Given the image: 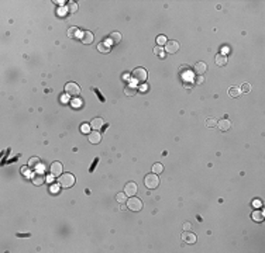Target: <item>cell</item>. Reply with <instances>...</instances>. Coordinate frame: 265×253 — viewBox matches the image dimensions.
<instances>
[{"label": "cell", "instance_id": "obj_1", "mask_svg": "<svg viewBox=\"0 0 265 253\" xmlns=\"http://www.w3.org/2000/svg\"><path fill=\"white\" fill-rule=\"evenodd\" d=\"M58 184L59 187H64V189H71L73 184H75V176L71 174V173H65V174H61L58 177Z\"/></svg>", "mask_w": 265, "mask_h": 253}, {"label": "cell", "instance_id": "obj_2", "mask_svg": "<svg viewBox=\"0 0 265 253\" xmlns=\"http://www.w3.org/2000/svg\"><path fill=\"white\" fill-rule=\"evenodd\" d=\"M144 184H145L147 189H156L158 187V184H159V179H158V176H156L155 173H150V174H147L145 179H144Z\"/></svg>", "mask_w": 265, "mask_h": 253}, {"label": "cell", "instance_id": "obj_3", "mask_svg": "<svg viewBox=\"0 0 265 253\" xmlns=\"http://www.w3.org/2000/svg\"><path fill=\"white\" fill-rule=\"evenodd\" d=\"M127 207L130 211H134V212H138V211H141V208H143V201L140 198H137L136 196H133V197H130V200L127 201Z\"/></svg>", "mask_w": 265, "mask_h": 253}, {"label": "cell", "instance_id": "obj_4", "mask_svg": "<svg viewBox=\"0 0 265 253\" xmlns=\"http://www.w3.org/2000/svg\"><path fill=\"white\" fill-rule=\"evenodd\" d=\"M131 77H133V80L138 82V83H144L147 80V71L144 68H137V69L133 71Z\"/></svg>", "mask_w": 265, "mask_h": 253}, {"label": "cell", "instance_id": "obj_5", "mask_svg": "<svg viewBox=\"0 0 265 253\" xmlns=\"http://www.w3.org/2000/svg\"><path fill=\"white\" fill-rule=\"evenodd\" d=\"M65 93L68 94V96H79L81 94V87L76 84V83H73V82H69V83H66L65 84Z\"/></svg>", "mask_w": 265, "mask_h": 253}, {"label": "cell", "instance_id": "obj_6", "mask_svg": "<svg viewBox=\"0 0 265 253\" xmlns=\"http://www.w3.org/2000/svg\"><path fill=\"white\" fill-rule=\"evenodd\" d=\"M164 49H165L166 54H175V52H178V49H179V42H178V41H166Z\"/></svg>", "mask_w": 265, "mask_h": 253}, {"label": "cell", "instance_id": "obj_7", "mask_svg": "<svg viewBox=\"0 0 265 253\" xmlns=\"http://www.w3.org/2000/svg\"><path fill=\"white\" fill-rule=\"evenodd\" d=\"M137 184L134 183V181H128L127 184H126V187H124V193H126V196L128 197H133L134 194H137Z\"/></svg>", "mask_w": 265, "mask_h": 253}, {"label": "cell", "instance_id": "obj_8", "mask_svg": "<svg viewBox=\"0 0 265 253\" xmlns=\"http://www.w3.org/2000/svg\"><path fill=\"white\" fill-rule=\"evenodd\" d=\"M62 172V163L61 162H54L51 165V176L52 177H59Z\"/></svg>", "mask_w": 265, "mask_h": 253}, {"label": "cell", "instance_id": "obj_9", "mask_svg": "<svg viewBox=\"0 0 265 253\" xmlns=\"http://www.w3.org/2000/svg\"><path fill=\"white\" fill-rule=\"evenodd\" d=\"M31 180H33V183H34L35 186H41V184H44V181H45V176H44V173L37 172V173L33 174Z\"/></svg>", "mask_w": 265, "mask_h": 253}, {"label": "cell", "instance_id": "obj_10", "mask_svg": "<svg viewBox=\"0 0 265 253\" xmlns=\"http://www.w3.org/2000/svg\"><path fill=\"white\" fill-rule=\"evenodd\" d=\"M182 239L186 242V243L192 245V243L196 242V235L192 234V232H188V231H186V232H183V234H182Z\"/></svg>", "mask_w": 265, "mask_h": 253}, {"label": "cell", "instance_id": "obj_11", "mask_svg": "<svg viewBox=\"0 0 265 253\" xmlns=\"http://www.w3.org/2000/svg\"><path fill=\"white\" fill-rule=\"evenodd\" d=\"M81 41L83 44H92L93 42V34L90 31H83L82 35H81Z\"/></svg>", "mask_w": 265, "mask_h": 253}, {"label": "cell", "instance_id": "obj_12", "mask_svg": "<svg viewBox=\"0 0 265 253\" xmlns=\"http://www.w3.org/2000/svg\"><path fill=\"white\" fill-rule=\"evenodd\" d=\"M100 134H99V131H92V132H89V142L93 145L99 144L100 142Z\"/></svg>", "mask_w": 265, "mask_h": 253}, {"label": "cell", "instance_id": "obj_13", "mask_svg": "<svg viewBox=\"0 0 265 253\" xmlns=\"http://www.w3.org/2000/svg\"><path fill=\"white\" fill-rule=\"evenodd\" d=\"M206 71H207V65H206L204 62H198L196 65H195V73H196V75H200L202 76Z\"/></svg>", "mask_w": 265, "mask_h": 253}, {"label": "cell", "instance_id": "obj_14", "mask_svg": "<svg viewBox=\"0 0 265 253\" xmlns=\"http://www.w3.org/2000/svg\"><path fill=\"white\" fill-rule=\"evenodd\" d=\"M90 126L95 129V131H99L100 128H103V120L102 118H93L92 120V122H90Z\"/></svg>", "mask_w": 265, "mask_h": 253}, {"label": "cell", "instance_id": "obj_15", "mask_svg": "<svg viewBox=\"0 0 265 253\" xmlns=\"http://www.w3.org/2000/svg\"><path fill=\"white\" fill-rule=\"evenodd\" d=\"M217 126H219L221 131H229L230 126H231V122H230L229 120H226V118H224V120H221V121L217 122Z\"/></svg>", "mask_w": 265, "mask_h": 253}, {"label": "cell", "instance_id": "obj_16", "mask_svg": "<svg viewBox=\"0 0 265 253\" xmlns=\"http://www.w3.org/2000/svg\"><path fill=\"white\" fill-rule=\"evenodd\" d=\"M28 166L33 167V169H41V167H44V165L41 166V162H40L38 158H31L30 162H28Z\"/></svg>", "mask_w": 265, "mask_h": 253}, {"label": "cell", "instance_id": "obj_17", "mask_svg": "<svg viewBox=\"0 0 265 253\" xmlns=\"http://www.w3.org/2000/svg\"><path fill=\"white\" fill-rule=\"evenodd\" d=\"M226 63H227V58H226V55H223V54L216 55V65H217V66H224Z\"/></svg>", "mask_w": 265, "mask_h": 253}, {"label": "cell", "instance_id": "obj_18", "mask_svg": "<svg viewBox=\"0 0 265 253\" xmlns=\"http://www.w3.org/2000/svg\"><path fill=\"white\" fill-rule=\"evenodd\" d=\"M110 38V42L111 44H119L120 41H121V34L120 32H111L109 35Z\"/></svg>", "mask_w": 265, "mask_h": 253}, {"label": "cell", "instance_id": "obj_19", "mask_svg": "<svg viewBox=\"0 0 265 253\" xmlns=\"http://www.w3.org/2000/svg\"><path fill=\"white\" fill-rule=\"evenodd\" d=\"M126 94H127L128 97H133V96H134V94H136V91H137V89H136V87H134V86H133V84H128L127 87H126Z\"/></svg>", "mask_w": 265, "mask_h": 253}, {"label": "cell", "instance_id": "obj_20", "mask_svg": "<svg viewBox=\"0 0 265 253\" xmlns=\"http://www.w3.org/2000/svg\"><path fill=\"white\" fill-rule=\"evenodd\" d=\"M97 49L100 51L102 54H109V52H110V46H109V45H106L104 42L99 44V45H97Z\"/></svg>", "mask_w": 265, "mask_h": 253}, {"label": "cell", "instance_id": "obj_21", "mask_svg": "<svg viewBox=\"0 0 265 253\" xmlns=\"http://www.w3.org/2000/svg\"><path fill=\"white\" fill-rule=\"evenodd\" d=\"M252 219L257 221V222H261V221L264 219V214H262V211H255V212L252 214Z\"/></svg>", "mask_w": 265, "mask_h": 253}, {"label": "cell", "instance_id": "obj_22", "mask_svg": "<svg viewBox=\"0 0 265 253\" xmlns=\"http://www.w3.org/2000/svg\"><path fill=\"white\" fill-rule=\"evenodd\" d=\"M78 32H79V30H78L76 27H71L69 30H68V37H69V38H76Z\"/></svg>", "mask_w": 265, "mask_h": 253}, {"label": "cell", "instance_id": "obj_23", "mask_svg": "<svg viewBox=\"0 0 265 253\" xmlns=\"http://www.w3.org/2000/svg\"><path fill=\"white\" fill-rule=\"evenodd\" d=\"M238 94H240V89H238V87L234 86V87H230V89H229V96H230V97H237Z\"/></svg>", "mask_w": 265, "mask_h": 253}, {"label": "cell", "instance_id": "obj_24", "mask_svg": "<svg viewBox=\"0 0 265 253\" xmlns=\"http://www.w3.org/2000/svg\"><path fill=\"white\" fill-rule=\"evenodd\" d=\"M164 170V166L161 165V163H155L154 166H152V172L155 173V174H159V173H162Z\"/></svg>", "mask_w": 265, "mask_h": 253}, {"label": "cell", "instance_id": "obj_25", "mask_svg": "<svg viewBox=\"0 0 265 253\" xmlns=\"http://www.w3.org/2000/svg\"><path fill=\"white\" fill-rule=\"evenodd\" d=\"M206 126L207 128H214V126H217V121L214 118H207L206 120Z\"/></svg>", "mask_w": 265, "mask_h": 253}, {"label": "cell", "instance_id": "obj_26", "mask_svg": "<svg viewBox=\"0 0 265 253\" xmlns=\"http://www.w3.org/2000/svg\"><path fill=\"white\" fill-rule=\"evenodd\" d=\"M76 10H78V4L73 3V1H69V3H68V11L73 14V13H76Z\"/></svg>", "mask_w": 265, "mask_h": 253}, {"label": "cell", "instance_id": "obj_27", "mask_svg": "<svg viewBox=\"0 0 265 253\" xmlns=\"http://www.w3.org/2000/svg\"><path fill=\"white\" fill-rule=\"evenodd\" d=\"M251 91V84L250 83H244L243 86H241V89H240V93H250Z\"/></svg>", "mask_w": 265, "mask_h": 253}, {"label": "cell", "instance_id": "obj_28", "mask_svg": "<svg viewBox=\"0 0 265 253\" xmlns=\"http://www.w3.org/2000/svg\"><path fill=\"white\" fill-rule=\"evenodd\" d=\"M71 104H72L73 109H81V107H82V101H81L79 99L72 100V103H71Z\"/></svg>", "mask_w": 265, "mask_h": 253}, {"label": "cell", "instance_id": "obj_29", "mask_svg": "<svg viewBox=\"0 0 265 253\" xmlns=\"http://www.w3.org/2000/svg\"><path fill=\"white\" fill-rule=\"evenodd\" d=\"M90 124H82V128H81V131H82L83 134H89L90 132Z\"/></svg>", "mask_w": 265, "mask_h": 253}, {"label": "cell", "instance_id": "obj_30", "mask_svg": "<svg viewBox=\"0 0 265 253\" xmlns=\"http://www.w3.org/2000/svg\"><path fill=\"white\" fill-rule=\"evenodd\" d=\"M126 197H127V196H126V193H119V194H117V197H116V200H117L119 203H124V201H126Z\"/></svg>", "mask_w": 265, "mask_h": 253}, {"label": "cell", "instance_id": "obj_31", "mask_svg": "<svg viewBox=\"0 0 265 253\" xmlns=\"http://www.w3.org/2000/svg\"><path fill=\"white\" fill-rule=\"evenodd\" d=\"M156 42H158L159 45H164V44H166V37L159 35V37H158V39H156Z\"/></svg>", "mask_w": 265, "mask_h": 253}, {"label": "cell", "instance_id": "obj_32", "mask_svg": "<svg viewBox=\"0 0 265 253\" xmlns=\"http://www.w3.org/2000/svg\"><path fill=\"white\" fill-rule=\"evenodd\" d=\"M252 205H254L255 208H259L261 207V201H259V200H254V201H252Z\"/></svg>", "mask_w": 265, "mask_h": 253}, {"label": "cell", "instance_id": "obj_33", "mask_svg": "<svg viewBox=\"0 0 265 253\" xmlns=\"http://www.w3.org/2000/svg\"><path fill=\"white\" fill-rule=\"evenodd\" d=\"M154 52H155L156 55H159V56H164V52H162V49H161V48H155V49H154Z\"/></svg>", "mask_w": 265, "mask_h": 253}, {"label": "cell", "instance_id": "obj_34", "mask_svg": "<svg viewBox=\"0 0 265 253\" xmlns=\"http://www.w3.org/2000/svg\"><path fill=\"white\" fill-rule=\"evenodd\" d=\"M58 186H59V184H58ZM58 186H56V184H55V186H51V191H52V193H58V189H59Z\"/></svg>", "mask_w": 265, "mask_h": 253}, {"label": "cell", "instance_id": "obj_35", "mask_svg": "<svg viewBox=\"0 0 265 253\" xmlns=\"http://www.w3.org/2000/svg\"><path fill=\"white\" fill-rule=\"evenodd\" d=\"M191 222H186V224H185V229H186V231H189V229H191Z\"/></svg>", "mask_w": 265, "mask_h": 253}, {"label": "cell", "instance_id": "obj_36", "mask_svg": "<svg viewBox=\"0 0 265 253\" xmlns=\"http://www.w3.org/2000/svg\"><path fill=\"white\" fill-rule=\"evenodd\" d=\"M21 172L24 173V174H27V173H28V167H27V166H26V167H23V169H21Z\"/></svg>", "mask_w": 265, "mask_h": 253}, {"label": "cell", "instance_id": "obj_37", "mask_svg": "<svg viewBox=\"0 0 265 253\" xmlns=\"http://www.w3.org/2000/svg\"><path fill=\"white\" fill-rule=\"evenodd\" d=\"M196 83H203V77H198V79H196Z\"/></svg>", "mask_w": 265, "mask_h": 253}, {"label": "cell", "instance_id": "obj_38", "mask_svg": "<svg viewBox=\"0 0 265 253\" xmlns=\"http://www.w3.org/2000/svg\"><path fill=\"white\" fill-rule=\"evenodd\" d=\"M147 89H148V86H147V84H143V86H141V90H143V91H145Z\"/></svg>", "mask_w": 265, "mask_h": 253}]
</instances>
